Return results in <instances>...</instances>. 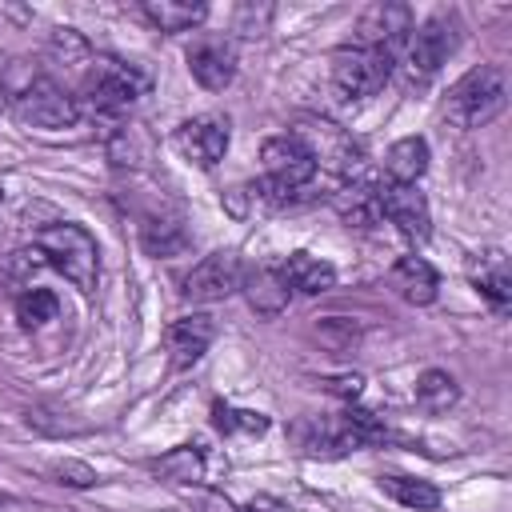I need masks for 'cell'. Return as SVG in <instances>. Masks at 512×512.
Listing matches in <instances>:
<instances>
[{"instance_id":"cell-1","label":"cell","mask_w":512,"mask_h":512,"mask_svg":"<svg viewBox=\"0 0 512 512\" xmlns=\"http://www.w3.org/2000/svg\"><path fill=\"white\" fill-rule=\"evenodd\" d=\"M504 100H508V84H504V72L496 64H476L468 68L440 100V120L460 128V132H472V128H484L488 120H496L504 112Z\"/></svg>"},{"instance_id":"cell-2","label":"cell","mask_w":512,"mask_h":512,"mask_svg":"<svg viewBox=\"0 0 512 512\" xmlns=\"http://www.w3.org/2000/svg\"><path fill=\"white\" fill-rule=\"evenodd\" d=\"M36 256L48 268H56L72 288L92 296L96 276H100V248H96L88 228H80V224H48V228H40L36 232Z\"/></svg>"},{"instance_id":"cell-3","label":"cell","mask_w":512,"mask_h":512,"mask_svg":"<svg viewBox=\"0 0 512 512\" xmlns=\"http://www.w3.org/2000/svg\"><path fill=\"white\" fill-rule=\"evenodd\" d=\"M396 60L388 52H376V48H364V44H344L332 52V92L344 100V104H364L372 100L388 76H392Z\"/></svg>"},{"instance_id":"cell-4","label":"cell","mask_w":512,"mask_h":512,"mask_svg":"<svg viewBox=\"0 0 512 512\" xmlns=\"http://www.w3.org/2000/svg\"><path fill=\"white\" fill-rule=\"evenodd\" d=\"M148 88V76L136 64H124L116 56H96L84 76V104L96 116H120L128 112Z\"/></svg>"},{"instance_id":"cell-5","label":"cell","mask_w":512,"mask_h":512,"mask_svg":"<svg viewBox=\"0 0 512 512\" xmlns=\"http://www.w3.org/2000/svg\"><path fill=\"white\" fill-rule=\"evenodd\" d=\"M456 44H460L456 20L444 16V12L432 16V20H424L420 28H412L408 40L400 44V64H404L408 84H428L448 64V56L456 52Z\"/></svg>"},{"instance_id":"cell-6","label":"cell","mask_w":512,"mask_h":512,"mask_svg":"<svg viewBox=\"0 0 512 512\" xmlns=\"http://www.w3.org/2000/svg\"><path fill=\"white\" fill-rule=\"evenodd\" d=\"M12 112L20 124L28 128H44V132H60V128H72L80 120V100L60 88L56 80L48 76H36L32 84H24V92L12 100Z\"/></svg>"},{"instance_id":"cell-7","label":"cell","mask_w":512,"mask_h":512,"mask_svg":"<svg viewBox=\"0 0 512 512\" xmlns=\"http://www.w3.org/2000/svg\"><path fill=\"white\" fill-rule=\"evenodd\" d=\"M260 160H264V180L288 188V192H304L316 176V160L308 152V144L296 136V132H284V136H272L264 140L260 148Z\"/></svg>"},{"instance_id":"cell-8","label":"cell","mask_w":512,"mask_h":512,"mask_svg":"<svg viewBox=\"0 0 512 512\" xmlns=\"http://www.w3.org/2000/svg\"><path fill=\"white\" fill-rule=\"evenodd\" d=\"M244 284V264L236 252H212L204 256L188 276H184V300L192 304H216V300H228L232 292H240Z\"/></svg>"},{"instance_id":"cell-9","label":"cell","mask_w":512,"mask_h":512,"mask_svg":"<svg viewBox=\"0 0 512 512\" xmlns=\"http://www.w3.org/2000/svg\"><path fill=\"white\" fill-rule=\"evenodd\" d=\"M228 140H232L228 116H220V112H200L176 128V148L196 168H216L228 152Z\"/></svg>"},{"instance_id":"cell-10","label":"cell","mask_w":512,"mask_h":512,"mask_svg":"<svg viewBox=\"0 0 512 512\" xmlns=\"http://www.w3.org/2000/svg\"><path fill=\"white\" fill-rule=\"evenodd\" d=\"M412 32V8L408 4H396V0H380V4H368L356 20V44L364 48H376V52H400V44L408 40Z\"/></svg>"},{"instance_id":"cell-11","label":"cell","mask_w":512,"mask_h":512,"mask_svg":"<svg viewBox=\"0 0 512 512\" xmlns=\"http://www.w3.org/2000/svg\"><path fill=\"white\" fill-rule=\"evenodd\" d=\"M376 208L408 240H428L432 216H428V200H424V192H416V184H376Z\"/></svg>"},{"instance_id":"cell-12","label":"cell","mask_w":512,"mask_h":512,"mask_svg":"<svg viewBox=\"0 0 512 512\" xmlns=\"http://www.w3.org/2000/svg\"><path fill=\"white\" fill-rule=\"evenodd\" d=\"M184 60H188L192 80H196L200 88H208V92L228 88L232 76H236V48H232V40H220V36H200V40L188 48Z\"/></svg>"},{"instance_id":"cell-13","label":"cell","mask_w":512,"mask_h":512,"mask_svg":"<svg viewBox=\"0 0 512 512\" xmlns=\"http://www.w3.org/2000/svg\"><path fill=\"white\" fill-rule=\"evenodd\" d=\"M164 340H168V360H172V368H192V364L212 348L216 324H212V316L192 312V316L172 320L168 332H164Z\"/></svg>"},{"instance_id":"cell-14","label":"cell","mask_w":512,"mask_h":512,"mask_svg":"<svg viewBox=\"0 0 512 512\" xmlns=\"http://www.w3.org/2000/svg\"><path fill=\"white\" fill-rule=\"evenodd\" d=\"M292 440L304 456H344V452H356V440L344 424V416L336 420H324V416H304L292 424Z\"/></svg>"},{"instance_id":"cell-15","label":"cell","mask_w":512,"mask_h":512,"mask_svg":"<svg viewBox=\"0 0 512 512\" xmlns=\"http://www.w3.org/2000/svg\"><path fill=\"white\" fill-rule=\"evenodd\" d=\"M388 284L408 304H432L436 292H440V276L424 256H400L392 264V272H388Z\"/></svg>"},{"instance_id":"cell-16","label":"cell","mask_w":512,"mask_h":512,"mask_svg":"<svg viewBox=\"0 0 512 512\" xmlns=\"http://www.w3.org/2000/svg\"><path fill=\"white\" fill-rule=\"evenodd\" d=\"M240 292L248 296V308H252L256 316H280V312L288 308V296H292L288 284H284V276H280V268H268V264L244 268Z\"/></svg>"},{"instance_id":"cell-17","label":"cell","mask_w":512,"mask_h":512,"mask_svg":"<svg viewBox=\"0 0 512 512\" xmlns=\"http://www.w3.org/2000/svg\"><path fill=\"white\" fill-rule=\"evenodd\" d=\"M280 276L288 284V292H300V296H320L336 284V268L312 252H292L284 264H280Z\"/></svg>"},{"instance_id":"cell-18","label":"cell","mask_w":512,"mask_h":512,"mask_svg":"<svg viewBox=\"0 0 512 512\" xmlns=\"http://www.w3.org/2000/svg\"><path fill=\"white\" fill-rule=\"evenodd\" d=\"M472 280H476V288H480V296L496 308V312H508V304H512V272H508V260H504V252H480L476 260H472Z\"/></svg>"},{"instance_id":"cell-19","label":"cell","mask_w":512,"mask_h":512,"mask_svg":"<svg viewBox=\"0 0 512 512\" xmlns=\"http://www.w3.org/2000/svg\"><path fill=\"white\" fill-rule=\"evenodd\" d=\"M384 172H388V184H416L428 172V140L424 136L396 140L384 156Z\"/></svg>"},{"instance_id":"cell-20","label":"cell","mask_w":512,"mask_h":512,"mask_svg":"<svg viewBox=\"0 0 512 512\" xmlns=\"http://www.w3.org/2000/svg\"><path fill=\"white\" fill-rule=\"evenodd\" d=\"M144 20L160 32H188L196 24H204L208 4H188V0H144L140 4Z\"/></svg>"},{"instance_id":"cell-21","label":"cell","mask_w":512,"mask_h":512,"mask_svg":"<svg viewBox=\"0 0 512 512\" xmlns=\"http://www.w3.org/2000/svg\"><path fill=\"white\" fill-rule=\"evenodd\" d=\"M332 204H336V212H340L348 224H356V228H368V224L380 220L376 184H368V180H344V188L332 196Z\"/></svg>"},{"instance_id":"cell-22","label":"cell","mask_w":512,"mask_h":512,"mask_svg":"<svg viewBox=\"0 0 512 512\" xmlns=\"http://www.w3.org/2000/svg\"><path fill=\"white\" fill-rule=\"evenodd\" d=\"M380 492L392 496V500L404 504V508H416V512L440 508V488H436L432 480H416V476H380Z\"/></svg>"},{"instance_id":"cell-23","label":"cell","mask_w":512,"mask_h":512,"mask_svg":"<svg viewBox=\"0 0 512 512\" xmlns=\"http://www.w3.org/2000/svg\"><path fill=\"white\" fill-rule=\"evenodd\" d=\"M140 244L148 256H180L188 248V232L180 228V220L168 216H148L140 224Z\"/></svg>"},{"instance_id":"cell-24","label":"cell","mask_w":512,"mask_h":512,"mask_svg":"<svg viewBox=\"0 0 512 512\" xmlns=\"http://www.w3.org/2000/svg\"><path fill=\"white\" fill-rule=\"evenodd\" d=\"M152 472L172 484H196V480H204V452L196 444H180V448L164 452L160 460H152Z\"/></svg>"},{"instance_id":"cell-25","label":"cell","mask_w":512,"mask_h":512,"mask_svg":"<svg viewBox=\"0 0 512 512\" xmlns=\"http://www.w3.org/2000/svg\"><path fill=\"white\" fill-rule=\"evenodd\" d=\"M456 396H460V388H456V380L444 368L420 372V380H416V404L424 412H448L456 404Z\"/></svg>"},{"instance_id":"cell-26","label":"cell","mask_w":512,"mask_h":512,"mask_svg":"<svg viewBox=\"0 0 512 512\" xmlns=\"http://www.w3.org/2000/svg\"><path fill=\"white\" fill-rule=\"evenodd\" d=\"M56 312H60V300L48 288H24L16 296V320L24 328H44L48 320H56Z\"/></svg>"},{"instance_id":"cell-27","label":"cell","mask_w":512,"mask_h":512,"mask_svg":"<svg viewBox=\"0 0 512 512\" xmlns=\"http://www.w3.org/2000/svg\"><path fill=\"white\" fill-rule=\"evenodd\" d=\"M212 416H216V428H220V432L260 436V432L268 428V416H264V412H252V408H228V404H216Z\"/></svg>"},{"instance_id":"cell-28","label":"cell","mask_w":512,"mask_h":512,"mask_svg":"<svg viewBox=\"0 0 512 512\" xmlns=\"http://www.w3.org/2000/svg\"><path fill=\"white\" fill-rule=\"evenodd\" d=\"M316 336L328 344V348H336V352H344V348H352L356 344V324L352 320H344V316H328V320H320L316 324Z\"/></svg>"},{"instance_id":"cell-29","label":"cell","mask_w":512,"mask_h":512,"mask_svg":"<svg viewBox=\"0 0 512 512\" xmlns=\"http://www.w3.org/2000/svg\"><path fill=\"white\" fill-rule=\"evenodd\" d=\"M324 388H328L332 396H340V400L356 404V400H360V392H364V376H360V372H340V376H328V380H324Z\"/></svg>"},{"instance_id":"cell-30","label":"cell","mask_w":512,"mask_h":512,"mask_svg":"<svg viewBox=\"0 0 512 512\" xmlns=\"http://www.w3.org/2000/svg\"><path fill=\"white\" fill-rule=\"evenodd\" d=\"M52 472H56L60 484H72V488H92L96 484V472L88 464H80V460H60Z\"/></svg>"},{"instance_id":"cell-31","label":"cell","mask_w":512,"mask_h":512,"mask_svg":"<svg viewBox=\"0 0 512 512\" xmlns=\"http://www.w3.org/2000/svg\"><path fill=\"white\" fill-rule=\"evenodd\" d=\"M272 12L268 8H252V4H244L240 12H236V32H244V36H256V32H264V20H268Z\"/></svg>"},{"instance_id":"cell-32","label":"cell","mask_w":512,"mask_h":512,"mask_svg":"<svg viewBox=\"0 0 512 512\" xmlns=\"http://www.w3.org/2000/svg\"><path fill=\"white\" fill-rule=\"evenodd\" d=\"M236 512H284V504L280 500H272V496H256V500H248L244 508H236Z\"/></svg>"},{"instance_id":"cell-33","label":"cell","mask_w":512,"mask_h":512,"mask_svg":"<svg viewBox=\"0 0 512 512\" xmlns=\"http://www.w3.org/2000/svg\"><path fill=\"white\" fill-rule=\"evenodd\" d=\"M8 108V88H4V80H0V112Z\"/></svg>"},{"instance_id":"cell-34","label":"cell","mask_w":512,"mask_h":512,"mask_svg":"<svg viewBox=\"0 0 512 512\" xmlns=\"http://www.w3.org/2000/svg\"><path fill=\"white\" fill-rule=\"evenodd\" d=\"M8 504H12V500H8V496H0V512H4V508H8Z\"/></svg>"},{"instance_id":"cell-35","label":"cell","mask_w":512,"mask_h":512,"mask_svg":"<svg viewBox=\"0 0 512 512\" xmlns=\"http://www.w3.org/2000/svg\"><path fill=\"white\" fill-rule=\"evenodd\" d=\"M0 200H4V188H0Z\"/></svg>"}]
</instances>
